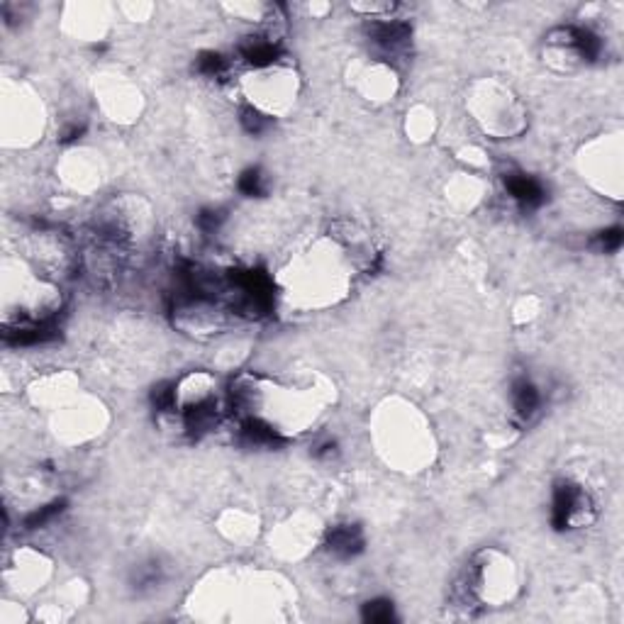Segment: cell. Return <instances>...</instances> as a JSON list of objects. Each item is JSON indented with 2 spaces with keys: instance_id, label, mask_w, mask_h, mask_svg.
Masks as SVG:
<instances>
[{
  "instance_id": "obj_14",
  "label": "cell",
  "mask_w": 624,
  "mask_h": 624,
  "mask_svg": "<svg viewBox=\"0 0 624 624\" xmlns=\"http://www.w3.org/2000/svg\"><path fill=\"white\" fill-rule=\"evenodd\" d=\"M242 125H244V129L247 132H251V134H259V132H263L266 129V117L261 115V112H256V110H244L242 112Z\"/></svg>"
},
{
  "instance_id": "obj_5",
  "label": "cell",
  "mask_w": 624,
  "mask_h": 624,
  "mask_svg": "<svg viewBox=\"0 0 624 624\" xmlns=\"http://www.w3.org/2000/svg\"><path fill=\"white\" fill-rule=\"evenodd\" d=\"M512 403H514V415L519 422H529L536 415L541 405V395L534 388V383H529L527 378H519L512 386Z\"/></svg>"
},
{
  "instance_id": "obj_15",
  "label": "cell",
  "mask_w": 624,
  "mask_h": 624,
  "mask_svg": "<svg viewBox=\"0 0 624 624\" xmlns=\"http://www.w3.org/2000/svg\"><path fill=\"white\" fill-rule=\"evenodd\" d=\"M222 220H225V215H222L220 210H203V213L198 215V225L203 232H215L217 227L222 225Z\"/></svg>"
},
{
  "instance_id": "obj_10",
  "label": "cell",
  "mask_w": 624,
  "mask_h": 624,
  "mask_svg": "<svg viewBox=\"0 0 624 624\" xmlns=\"http://www.w3.org/2000/svg\"><path fill=\"white\" fill-rule=\"evenodd\" d=\"M364 620L366 622H374V624H386L395 620V612L393 605L388 600H374V603H366L364 605Z\"/></svg>"
},
{
  "instance_id": "obj_7",
  "label": "cell",
  "mask_w": 624,
  "mask_h": 624,
  "mask_svg": "<svg viewBox=\"0 0 624 624\" xmlns=\"http://www.w3.org/2000/svg\"><path fill=\"white\" fill-rule=\"evenodd\" d=\"M280 54L278 44L271 42L266 37H251L249 42L242 44V56L254 66H266L271 61H276Z\"/></svg>"
},
{
  "instance_id": "obj_16",
  "label": "cell",
  "mask_w": 624,
  "mask_h": 624,
  "mask_svg": "<svg viewBox=\"0 0 624 624\" xmlns=\"http://www.w3.org/2000/svg\"><path fill=\"white\" fill-rule=\"evenodd\" d=\"M334 449H337V444H334V442H324L317 451H314V454L322 456V459H327V456H334Z\"/></svg>"
},
{
  "instance_id": "obj_2",
  "label": "cell",
  "mask_w": 624,
  "mask_h": 624,
  "mask_svg": "<svg viewBox=\"0 0 624 624\" xmlns=\"http://www.w3.org/2000/svg\"><path fill=\"white\" fill-rule=\"evenodd\" d=\"M369 37L383 54H398V51L405 49V44H408L410 39V25L400 20L374 22V25L369 27Z\"/></svg>"
},
{
  "instance_id": "obj_11",
  "label": "cell",
  "mask_w": 624,
  "mask_h": 624,
  "mask_svg": "<svg viewBox=\"0 0 624 624\" xmlns=\"http://www.w3.org/2000/svg\"><path fill=\"white\" fill-rule=\"evenodd\" d=\"M198 71L210 78L213 76L217 78L227 71V59L222 54H217V51H205V54L198 56Z\"/></svg>"
},
{
  "instance_id": "obj_3",
  "label": "cell",
  "mask_w": 624,
  "mask_h": 624,
  "mask_svg": "<svg viewBox=\"0 0 624 624\" xmlns=\"http://www.w3.org/2000/svg\"><path fill=\"white\" fill-rule=\"evenodd\" d=\"M505 188H507L509 196L517 200L524 210L539 208V205L544 203V198H546V191H544L541 183L536 179H532V176H524V174H509L505 179Z\"/></svg>"
},
{
  "instance_id": "obj_1",
  "label": "cell",
  "mask_w": 624,
  "mask_h": 624,
  "mask_svg": "<svg viewBox=\"0 0 624 624\" xmlns=\"http://www.w3.org/2000/svg\"><path fill=\"white\" fill-rule=\"evenodd\" d=\"M588 509V495L583 493L573 483H559L554 490V502H551V524L556 529H569L576 519H581V514Z\"/></svg>"
},
{
  "instance_id": "obj_12",
  "label": "cell",
  "mask_w": 624,
  "mask_h": 624,
  "mask_svg": "<svg viewBox=\"0 0 624 624\" xmlns=\"http://www.w3.org/2000/svg\"><path fill=\"white\" fill-rule=\"evenodd\" d=\"M64 509V502H51V505H44L39 509H34L32 514H27L25 519V527L27 529H37V527H44L47 522H51V519L56 517V514Z\"/></svg>"
},
{
  "instance_id": "obj_13",
  "label": "cell",
  "mask_w": 624,
  "mask_h": 624,
  "mask_svg": "<svg viewBox=\"0 0 624 624\" xmlns=\"http://www.w3.org/2000/svg\"><path fill=\"white\" fill-rule=\"evenodd\" d=\"M598 247L603 251H617L622 247V230L620 227H610V230L598 234Z\"/></svg>"
},
{
  "instance_id": "obj_8",
  "label": "cell",
  "mask_w": 624,
  "mask_h": 624,
  "mask_svg": "<svg viewBox=\"0 0 624 624\" xmlns=\"http://www.w3.org/2000/svg\"><path fill=\"white\" fill-rule=\"evenodd\" d=\"M242 437H244V442L251 444V446H278L280 444L278 432H273L271 427L263 425V422H259V420L244 422Z\"/></svg>"
},
{
  "instance_id": "obj_4",
  "label": "cell",
  "mask_w": 624,
  "mask_h": 624,
  "mask_svg": "<svg viewBox=\"0 0 624 624\" xmlns=\"http://www.w3.org/2000/svg\"><path fill=\"white\" fill-rule=\"evenodd\" d=\"M327 546L334 556L351 559V556H356V554L364 551V534L356 524H339L329 532Z\"/></svg>"
},
{
  "instance_id": "obj_9",
  "label": "cell",
  "mask_w": 624,
  "mask_h": 624,
  "mask_svg": "<svg viewBox=\"0 0 624 624\" xmlns=\"http://www.w3.org/2000/svg\"><path fill=\"white\" fill-rule=\"evenodd\" d=\"M239 191L249 198H259L266 193V181H263V174L259 169H247L242 176H239Z\"/></svg>"
},
{
  "instance_id": "obj_6",
  "label": "cell",
  "mask_w": 624,
  "mask_h": 624,
  "mask_svg": "<svg viewBox=\"0 0 624 624\" xmlns=\"http://www.w3.org/2000/svg\"><path fill=\"white\" fill-rule=\"evenodd\" d=\"M564 34H566V42H569L583 59L595 61L600 56V51H603L600 37L595 32L586 30V27H569V30H564Z\"/></svg>"
},
{
  "instance_id": "obj_17",
  "label": "cell",
  "mask_w": 624,
  "mask_h": 624,
  "mask_svg": "<svg viewBox=\"0 0 624 624\" xmlns=\"http://www.w3.org/2000/svg\"><path fill=\"white\" fill-rule=\"evenodd\" d=\"M83 134V127H78V125H73L71 129H66L64 132V137H61V139L64 142H73V139H78V137Z\"/></svg>"
}]
</instances>
